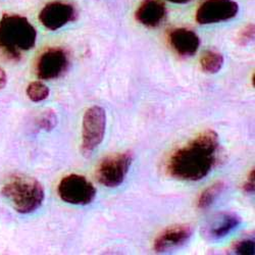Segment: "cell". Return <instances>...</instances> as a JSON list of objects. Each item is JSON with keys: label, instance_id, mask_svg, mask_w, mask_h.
I'll list each match as a JSON object with an SVG mask.
<instances>
[{"label": "cell", "instance_id": "9a60e30c", "mask_svg": "<svg viewBox=\"0 0 255 255\" xmlns=\"http://www.w3.org/2000/svg\"><path fill=\"white\" fill-rule=\"evenodd\" d=\"M224 56L216 50H206L201 56V68L207 74H217L224 66Z\"/></svg>", "mask_w": 255, "mask_h": 255}, {"label": "cell", "instance_id": "8fae6325", "mask_svg": "<svg viewBox=\"0 0 255 255\" xmlns=\"http://www.w3.org/2000/svg\"><path fill=\"white\" fill-rule=\"evenodd\" d=\"M241 222V218L235 212H221L212 218L204 227L203 235L211 241L223 239L232 231L238 228Z\"/></svg>", "mask_w": 255, "mask_h": 255}, {"label": "cell", "instance_id": "7a4b0ae2", "mask_svg": "<svg viewBox=\"0 0 255 255\" xmlns=\"http://www.w3.org/2000/svg\"><path fill=\"white\" fill-rule=\"evenodd\" d=\"M37 32L28 18L5 13L0 19V59L17 62L22 59V51L35 46Z\"/></svg>", "mask_w": 255, "mask_h": 255}, {"label": "cell", "instance_id": "8992f818", "mask_svg": "<svg viewBox=\"0 0 255 255\" xmlns=\"http://www.w3.org/2000/svg\"><path fill=\"white\" fill-rule=\"evenodd\" d=\"M57 192L62 201L75 205L89 204L96 196L93 184L80 175H69L63 178L58 185Z\"/></svg>", "mask_w": 255, "mask_h": 255}, {"label": "cell", "instance_id": "4fadbf2b", "mask_svg": "<svg viewBox=\"0 0 255 255\" xmlns=\"http://www.w3.org/2000/svg\"><path fill=\"white\" fill-rule=\"evenodd\" d=\"M167 9L161 0H143L135 12L138 23L148 28H156L165 19Z\"/></svg>", "mask_w": 255, "mask_h": 255}, {"label": "cell", "instance_id": "277c9868", "mask_svg": "<svg viewBox=\"0 0 255 255\" xmlns=\"http://www.w3.org/2000/svg\"><path fill=\"white\" fill-rule=\"evenodd\" d=\"M106 128V114L100 106H92L84 115L82 151L88 156L101 144Z\"/></svg>", "mask_w": 255, "mask_h": 255}, {"label": "cell", "instance_id": "ba28073f", "mask_svg": "<svg viewBox=\"0 0 255 255\" xmlns=\"http://www.w3.org/2000/svg\"><path fill=\"white\" fill-rule=\"evenodd\" d=\"M239 5L234 0H205L196 11V20L201 25L217 24L234 18Z\"/></svg>", "mask_w": 255, "mask_h": 255}, {"label": "cell", "instance_id": "44dd1931", "mask_svg": "<svg viewBox=\"0 0 255 255\" xmlns=\"http://www.w3.org/2000/svg\"><path fill=\"white\" fill-rule=\"evenodd\" d=\"M7 83V76L4 72V70L0 67V90H2Z\"/></svg>", "mask_w": 255, "mask_h": 255}, {"label": "cell", "instance_id": "5bb4252c", "mask_svg": "<svg viewBox=\"0 0 255 255\" xmlns=\"http://www.w3.org/2000/svg\"><path fill=\"white\" fill-rule=\"evenodd\" d=\"M227 185L225 182L220 181L215 184H212L209 186L207 189H205L201 195L199 196L197 206L199 209H207L210 207L212 204H214L217 199L224 193V191L226 190Z\"/></svg>", "mask_w": 255, "mask_h": 255}, {"label": "cell", "instance_id": "6da1fadb", "mask_svg": "<svg viewBox=\"0 0 255 255\" xmlns=\"http://www.w3.org/2000/svg\"><path fill=\"white\" fill-rule=\"evenodd\" d=\"M219 155V135L206 130L171 154L165 165L166 173L180 181H199L216 166Z\"/></svg>", "mask_w": 255, "mask_h": 255}, {"label": "cell", "instance_id": "ffe728a7", "mask_svg": "<svg viewBox=\"0 0 255 255\" xmlns=\"http://www.w3.org/2000/svg\"><path fill=\"white\" fill-rule=\"evenodd\" d=\"M254 169L252 168V171L249 173V176L247 178V181L243 185V190L244 192L248 194H253L254 193V189H255V183H254Z\"/></svg>", "mask_w": 255, "mask_h": 255}, {"label": "cell", "instance_id": "ac0fdd59", "mask_svg": "<svg viewBox=\"0 0 255 255\" xmlns=\"http://www.w3.org/2000/svg\"><path fill=\"white\" fill-rule=\"evenodd\" d=\"M254 240L253 239H243L241 241L234 244L232 250L233 253L241 254V255H253L254 254Z\"/></svg>", "mask_w": 255, "mask_h": 255}, {"label": "cell", "instance_id": "52a82bcc", "mask_svg": "<svg viewBox=\"0 0 255 255\" xmlns=\"http://www.w3.org/2000/svg\"><path fill=\"white\" fill-rule=\"evenodd\" d=\"M70 67V56L66 49L51 47L42 52L36 62V75L41 80L61 77Z\"/></svg>", "mask_w": 255, "mask_h": 255}, {"label": "cell", "instance_id": "7402d4cb", "mask_svg": "<svg viewBox=\"0 0 255 255\" xmlns=\"http://www.w3.org/2000/svg\"><path fill=\"white\" fill-rule=\"evenodd\" d=\"M167 1H171L173 3H179V4H184V3H188L192 0H167Z\"/></svg>", "mask_w": 255, "mask_h": 255}, {"label": "cell", "instance_id": "e0dca14e", "mask_svg": "<svg viewBox=\"0 0 255 255\" xmlns=\"http://www.w3.org/2000/svg\"><path fill=\"white\" fill-rule=\"evenodd\" d=\"M36 124L40 130L51 131L57 125V116L51 110L45 111L39 116V118L36 121Z\"/></svg>", "mask_w": 255, "mask_h": 255}, {"label": "cell", "instance_id": "9c48e42d", "mask_svg": "<svg viewBox=\"0 0 255 255\" xmlns=\"http://www.w3.org/2000/svg\"><path fill=\"white\" fill-rule=\"evenodd\" d=\"M77 17L78 12L72 4L60 1L46 4L39 13L41 24L51 31H56L67 24L74 22Z\"/></svg>", "mask_w": 255, "mask_h": 255}, {"label": "cell", "instance_id": "30bf717a", "mask_svg": "<svg viewBox=\"0 0 255 255\" xmlns=\"http://www.w3.org/2000/svg\"><path fill=\"white\" fill-rule=\"evenodd\" d=\"M192 234L193 229L189 225L169 227L155 239L153 249L156 253L172 252L187 244Z\"/></svg>", "mask_w": 255, "mask_h": 255}, {"label": "cell", "instance_id": "2e32d148", "mask_svg": "<svg viewBox=\"0 0 255 255\" xmlns=\"http://www.w3.org/2000/svg\"><path fill=\"white\" fill-rule=\"evenodd\" d=\"M49 88L40 81H35L29 84L27 87V95L34 102H40L48 98Z\"/></svg>", "mask_w": 255, "mask_h": 255}, {"label": "cell", "instance_id": "7c38bea8", "mask_svg": "<svg viewBox=\"0 0 255 255\" xmlns=\"http://www.w3.org/2000/svg\"><path fill=\"white\" fill-rule=\"evenodd\" d=\"M168 41L172 48L182 57H190L196 53L200 46L198 35L190 29L178 28L168 35Z\"/></svg>", "mask_w": 255, "mask_h": 255}, {"label": "cell", "instance_id": "3957f363", "mask_svg": "<svg viewBox=\"0 0 255 255\" xmlns=\"http://www.w3.org/2000/svg\"><path fill=\"white\" fill-rule=\"evenodd\" d=\"M2 196L19 214L27 215L37 210L44 201V189L35 178L25 175L10 177L1 189Z\"/></svg>", "mask_w": 255, "mask_h": 255}, {"label": "cell", "instance_id": "5b68a950", "mask_svg": "<svg viewBox=\"0 0 255 255\" xmlns=\"http://www.w3.org/2000/svg\"><path fill=\"white\" fill-rule=\"evenodd\" d=\"M133 158V153L130 151L105 157L96 169L98 182L109 188L120 186L129 173Z\"/></svg>", "mask_w": 255, "mask_h": 255}, {"label": "cell", "instance_id": "d6986e66", "mask_svg": "<svg viewBox=\"0 0 255 255\" xmlns=\"http://www.w3.org/2000/svg\"><path fill=\"white\" fill-rule=\"evenodd\" d=\"M255 29L254 24H249L246 26L238 35V43L241 46H246L254 40Z\"/></svg>", "mask_w": 255, "mask_h": 255}]
</instances>
